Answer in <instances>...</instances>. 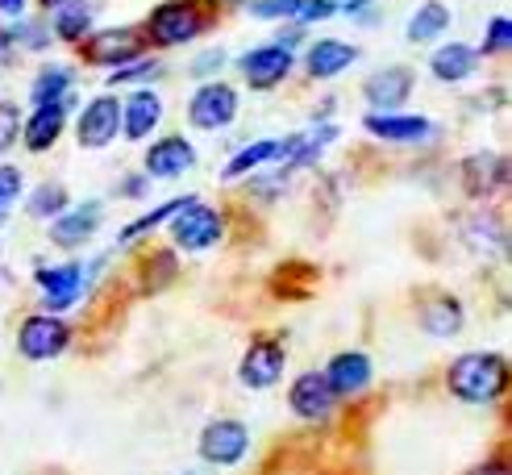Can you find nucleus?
<instances>
[{
	"label": "nucleus",
	"instance_id": "nucleus-26",
	"mask_svg": "<svg viewBox=\"0 0 512 475\" xmlns=\"http://www.w3.org/2000/svg\"><path fill=\"white\" fill-rule=\"evenodd\" d=\"M88 30H92V9L84 0H75L63 13H55V34L63 42H80V38H88Z\"/></svg>",
	"mask_w": 512,
	"mask_h": 475
},
{
	"label": "nucleus",
	"instance_id": "nucleus-18",
	"mask_svg": "<svg viewBox=\"0 0 512 475\" xmlns=\"http://www.w3.org/2000/svg\"><path fill=\"white\" fill-rule=\"evenodd\" d=\"M159 117H163V100L155 96V92H134L130 100L121 105V125H125V138H146L150 130L159 125Z\"/></svg>",
	"mask_w": 512,
	"mask_h": 475
},
{
	"label": "nucleus",
	"instance_id": "nucleus-2",
	"mask_svg": "<svg viewBox=\"0 0 512 475\" xmlns=\"http://www.w3.org/2000/svg\"><path fill=\"white\" fill-rule=\"evenodd\" d=\"M221 213L209 209V205H200V200H184L175 213H171V238L175 246H184V250H209L217 238H221Z\"/></svg>",
	"mask_w": 512,
	"mask_h": 475
},
{
	"label": "nucleus",
	"instance_id": "nucleus-7",
	"mask_svg": "<svg viewBox=\"0 0 512 475\" xmlns=\"http://www.w3.org/2000/svg\"><path fill=\"white\" fill-rule=\"evenodd\" d=\"M121 130V105L113 96H96L88 100V109L80 113V125H75V138H80L84 150H105Z\"/></svg>",
	"mask_w": 512,
	"mask_h": 475
},
{
	"label": "nucleus",
	"instance_id": "nucleus-40",
	"mask_svg": "<svg viewBox=\"0 0 512 475\" xmlns=\"http://www.w3.org/2000/svg\"><path fill=\"white\" fill-rule=\"evenodd\" d=\"M471 475H508V467H504V463H483V467H475Z\"/></svg>",
	"mask_w": 512,
	"mask_h": 475
},
{
	"label": "nucleus",
	"instance_id": "nucleus-5",
	"mask_svg": "<svg viewBox=\"0 0 512 475\" xmlns=\"http://www.w3.org/2000/svg\"><path fill=\"white\" fill-rule=\"evenodd\" d=\"M246 446H250V434L242 421H209L200 434V459L213 467H234L242 463Z\"/></svg>",
	"mask_w": 512,
	"mask_h": 475
},
{
	"label": "nucleus",
	"instance_id": "nucleus-28",
	"mask_svg": "<svg viewBox=\"0 0 512 475\" xmlns=\"http://www.w3.org/2000/svg\"><path fill=\"white\" fill-rule=\"evenodd\" d=\"M59 213H67V192H63L59 184H42V188L30 196V217L55 221Z\"/></svg>",
	"mask_w": 512,
	"mask_h": 475
},
{
	"label": "nucleus",
	"instance_id": "nucleus-32",
	"mask_svg": "<svg viewBox=\"0 0 512 475\" xmlns=\"http://www.w3.org/2000/svg\"><path fill=\"white\" fill-rule=\"evenodd\" d=\"M17 134H21V113H17V105H9V100H0V155L17 142Z\"/></svg>",
	"mask_w": 512,
	"mask_h": 475
},
{
	"label": "nucleus",
	"instance_id": "nucleus-13",
	"mask_svg": "<svg viewBox=\"0 0 512 475\" xmlns=\"http://www.w3.org/2000/svg\"><path fill=\"white\" fill-rule=\"evenodd\" d=\"M84 55L88 63H100V67H125L142 55V42L134 30H105L84 46Z\"/></svg>",
	"mask_w": 512,
	"mask_h": 475
},
{
	"label": "nucleus",
	"instance_id": "nucleus-34",
	"mask_svg": "<svg viewBox=\"0 0 512 475\" xmlns=\"http://www.w3.org/2000/svg\"><path fill=\"white\" fill-rule=\"evenodd\" d=\"M21 196V171L17 167H0V209L13 205Z\"/></svg>",
	"mask_w": 512,
	"mask_h": 475
},
{
	"label": "nucleus",
	"instance_id": "nucleus-1",
	"mask_svg": "<svg viewBox=\"0 0 512 475\" xmlns=\"http://www.w3.org/2000/svg\"><path fill=\"white\" fill-rule=\"evenodd\" d=\"M504 380H508L504 359L483 355V350L454 359V367H450V392L458 400H467V405H488V400H496L504 392Z\"/></svg>",
	"mask_w": 512,
	"mask_h": 475
},
{
	"label": "nucleus",
	"instance_id": "nucleus-42",
	"mask_svg": "<svg viewBox=\"0 0 512 475\" xmlns=\"http://www.w3.org/2000/svg\"><path fill=\"white\" fill-rule=\"evenodd\" d=\"M42 5H46V9H55V5H63V0H42Z\"/></svg>",
	"mask_w": 512,
	"mask_h": 475
},
{
	"label": "nucleus",
	"instance_id": "nucleus-10",
	"mask_svg": "<svg viewBox=\"0 0 512 475\" xmlns=\"http://www.w3.org/2000/svg\"><path fill=\"white\" fill-rule=\"evenodd\" d=\"M408 92H413V71H408V67L375 71L371 80H367V88H363L367 105H371L375 113H396L404 100H408Z\"/></svg>",
	"mask_w": 512,
	"mask_h": 475
},
{
	"label": "nucleus",
	"instance_id": "nucleus-16",
	"mask_svg": "<svg viewBox=\"0 0 512 475\" xmlns=\"http://www.w3.org/2000/svg\"><path fill=\"white\" fill-rule=\"evenodd\" d=\"M192 163H196V150L184 138H163L146 150V175H155V180H175Z\"/></svg>",
	"mask_w": 512,
	"mask_h": 475
},
{
	"label": "nucleus",
	"instance_id": "nucleus-31",
	"mask_svg": "<svg viewBox=\"0 0 512 475\" xmlns=\"http://www.w3.org/2000/svg\"><path fill=\"white\" fill-rule=\"evenodd\" d=\"M508 46H512V25H508V17L500 13V17L488 21V34H483V50H492V55H504Z\"/></svg>",
	"mask_w": 512,
	"mask_h": 475
},
{
	"label": "nucleus",
	"instance_id": "nucleus-19",
	"mask_svg": "<svg viewBox=\"0 0 512 475\" xmlns=\"http://www.w3.org/2000/svg\"><path fill=\"white\" fill-rule=\"evenodd\" d=\"M96 225H100V205L92 200V205H80V209H71V213H59L55 225H50V238H55L59 246H84V242L96 234Z\"/></svg>",
	"mask_w": 512,
	"mask_h": 475
},
{
	"label": "nucleus",
	"instance_id": "nucleus-12",
	"mask_svg": "<svg viewBox=\"0 0 512 475\" xmlns=\"http://www.w3.org/2000/svg\"><path fill=\"white\" fill-rule=\"evenodd\" d=\"M288 400H292L296 417H304V421H321V417H329V409H334V400H338V396L329 392V384H325V375H321V371H304V375H296V384H292Z\"/></svg>",
	"mask_w": 512,
	"mask_h": 475
},
{
	"label": "nucleus",
	"instance_id": "nucleus-43",
	"mask_svg": "<svg viewBox=\"0 0 512 475\" xmlns=\"http://www.w3.org/2000/svg\"><path fill=\"white\" fill-rule=\"evenodd\" d=\"M188 475H196V471H188Z\"/></svg>",
	"mask_w": 512,
	"mask_h": 475
},
{
	"label": "nucleus",
	"instance_id": "nucleus-39",
	"mask_svg": "<svg viewBox=\"0 0 512 475\" xmlns=\"http://www.w3.org/2000/svg\"><path fill=\"white\" fill-rule=\"evenodd\" d=\"M146 192V180L142 175H130V180H125V196H142Z\"/></svg>",
	"mask_w": 512,
	"mask_h": 475
},
{
	"label": "nucleus",
	"instance_id": "nucleus-29",
	"mask_svg": "<svg viewBox=\"0 0 512 475\" xmlns=\"http://www.w3.org/2000/svg\"><path fill=\"white\" fill-rule=\"evenodd\" d=\"M275 150H279V142H271V138L254 142V146H246L242 155L225 167V180H234V175H246V171H254V167H263L267 159H275Z\"/></svg>",
	"mask_w": 512,
	"mask_h": 475
},
{
	"label": "nucleus",
	"instance_id": "nucleus-3",
	"mask_svg": "<svg viewBox=\"0 0 512 475\" xmlns=\"http://www.w3.org/2000/svg\"><path fill=\"white\" fill-rule=\"evenodd\" d=\"M67 325L59 317H50V313H38L21 325V334H17V350L30 363H50L55 355H63L67 350Z\"/></svg>",
	"mask_w": 512,
	"mask_h": 475
},
{
	"label": "nucleus",
	"instance_id": "nucleus-24",
	"mask_svg": "<svg viewBox=\"0 0 512 475\" xmlns=\"http://www.w3.org/2000/svg\"><path fill=\"white\" fill-rule=\"evenodd\" d=\"M421 325L433 334V338H450L463 330V305L450 296H438V300H429V305L421 309Z\"/></svg>",
	"mask_w": 512,
	"mask_h": 475
},
{
	"label": "nucleus",
	"instance_id": "nucleus-20",
	"mask_svg": "<svg viewBox=\"0 0 512 475\" xmlns=\"http://www.w3.org/2000/svg\"><path fill=\"white\" fill-rule=\"evenodd\" d=\"M429 71H433V80H442V84L471 80V71H475V50H471L467 42L438 46V50H433V59H429Z\"/></svg>",
	"mask_w": 512,
	"mask_h": 475
},
{
	"label": "nucleus",
	"instance_id": "nucleus-6",
	"mask_svg": "<svg viewBox=\"0 0 512 475\" xmlns=\"http://www.w3.org/2000/svg\"><path fill=\"white\" fill-rule=\"evenodd\" d=\"M234 117H238V92L229 84L196 88L192 105H188V121L196 125V130H221V125H229Z\"/></svg>",
	"mask_w": 512,
	"mask_h": 475
},
{
	"label": "nucleus",
	"instance_id": "nucleus-30",
	"mask_svg": "<svg viewBox=\"0 0 512 475\" xmlns=\"http://www.w3.org/2000/svg\"><path fill=\"white\" fill-rule=\"evenodd\" d=\"M304 0H250V17H263V21H275V17H300Z\"/></svg>",
	"mask_w": 512,
	"mask_h": 475
},
{
	"label": "nucleus",
	"instance_id": "nucleus-14",
	"mask_svg": "<svg viewBox=\"0 0 512 475\" xmlns=\"http://www.w3.org/2000/svg\"><path fill=\"white\" fill-rule=\"evenodd\" d=\"M242 384L246 388H271L279 384V375H284V350L275 342H254L242 359Z\"/></svg>",
	"mask_w": 512,
	"mask_h": 475
},
{
	"label": "nucleus",
	"instance_id": "nucleus-35",
	"mask_svg": "<svg viewBox=\"0 0 512 475\" xmlns=\"http://www.w3.org/2000/svg\"><path fill=\"white\" fill-rule=\"evenodd\" d=\"M17 42H25V46H30V50H42L50 38H46V30H42V25H21V30L13 34Z\"/></svg>",
	"mask_w": 512,
	"mask_h": 475
},
{
	"label": "nucleus",
	"instance_id": "nucleus-4",
	"mask_svg": "<svg viewBox=\"0 0 512 475\" xmlns=\"http://www.w3.org/2000/svg\"><path fill=\"white\" fill-rule=\"evenodd\" d=\"M200 30H204V17L196 5H188V0H171V5L150 13V38L159 46H184Z\"/></svg>",
	"mask_w": 512,
	"mask_h": 475
},
{
	"label": "nucleus",
	"instance_id": "nucleus-37",
	"mask_svg": "<svg viewBox=\"0 0 512 475\" xmlns=\"http://www.w3.org/2000/svg\"><path fill=\"white\" fill-rule=\"evenodd\" d=\"M217 67H225V50H209V55H200V59L192 63L196 75H209V71H217Z\"/></svg>",
	"mask_w": 512,
	"mask_h": 475
},
{
	"label": "nucleus",
	"instance_id": "nucleus-23",
	"mask_svg": "<svg viewBox=\"0 0 512 475\" xmlns=\"http://www.w3.org/2000/svg\"><path fill=\"white\" fill-rule=\"evenodd\" d=\"M334 138H338L334 125H325V130L317 125V130H304V134H292L288 142H279L275 155H284L288 163H313L325 150V142H334Z\"/></svg>",
	"mask_w": 512,
	"mask_h": 475
},
{
	"label": "nucleus",
	"instance_id": "nucleus-41",
	"mask_svg": "<svg viewBox=\"0 0 512 475\" xmlns=\"http://www.w3.org/2000/svg\"><path fill=\"white\" fill-rule=\"evenodd\" d=\"M5 59H9V38L0 34V67H5Z\"/></svg>",
	"mask_w": 512,
	"mask_h": 475
},
{
	"label": "nucleus",
	"instance_id": "nucleus-27",
	"mask_svg": "<svg viewBox=\"0 0 512 475\" xmlns=\"http://www.w3.org/2000/svg\"><path fill=\"white\" fill-rule=\"evenodd\" d=\"M71 88V67H46L38 75V84H34V105H55V100H63Z\"/></svg>",
	"mask_w": 512,
	"mask_h": 475
},
{
	"label": "nucleus",
	"instance_id": "nucleus-11",
	"mask_svg": "<svg viewBox=\"0 0 512 475\" xmlns=\"http://www.w3.org/2000/svg\"><path fill=\"white\" fill-rule=\"evenodd\" d=\"M67 109H71V96L55 100V105H38L30 113V121L21 125V134H25V146L34 150V155H42V150H50L59 142L63 134V125H67Z\"/></svg>",
	"mask_w": 512,
	"mask_h": 475
},
{
	"label": "nucleus",
	"instance_id": "nucleus-38",
	"mask_svg": "<svg viewBox=\"0 0 512 475\" xmlns=\"http://www.w3.org/2000/svg\"><path fill=\"white\" fill-rule=\"evenodd\" d=\"M0 13H5V17H21L25 13V0H0Z\"/></svg>",
	"mask_w": 512,
	"mask_h": 475
},
{
	"label": "nucleus",
	"instance_id": "nucleus-17",
	"mask_svg": "<svg viewBox=\"0 0 512 475\" xmlns=\"http://www.w3.org/2000/svg\"><path fill=\"white\" fill-rule=\"evenodd\" d=\"M363 125H367V134H375L383 142H421L433 134L429 117H404V113H371Z\"/></svg>",
	"mask_w": 512,
	"mask_h": 475
},
{
	"label": "nucleus",
	"instance_id": "nucleus-25",
	"mask_svg": "<svg viewBox=\"0 0 512 475\" xmlns=\"http://www.w3.org/2000/svg\"><path fill=\"white\" fill-rule=\"evenodd\" d=\"M446 25H450V9L442 5V0H425V5L413 13V21H408V42H429V38H438Z\"/></svg>",
	"mask_w": 512,
	"mask_h": 475
},
{
	"label": "nucleus",
	"instance_id": "nucleus-9",
	"mask_svg": "<svg viewBox=\"0 0 512 475\" xmlns=\"http://www.w3.org/2000/svg\"><path fill=\"white\" fill-rule=\"evenodd\" d=\"M38 284H42V300L50 313H63L67 305H75L84 292V267L80 263H63V267H42L38 271Z\"/></svg>",
	"mask_w": 512,
	"mask_h": 475
},
{
	"label": "nucleus",
	"instance_id": "nucleus-33",
	"mask_svg": "<svg viewBox=\"0 0 512 475\" xmlns=\"http://www.w3.org/2000/svg\"><path fill=\"white\" fill-rule=\"evenodd\" d=\"M150 75H159V63L142 59V63H125V67H117L109 84H134V80H150Z\"/></svg>",
	"mask_w": 512,
	"mask_h": 475
},
{
	"label": "nucleus",
	"instance_id": "nucleus-8",
	"mask_svg": "<svg viewBox=\"0 0 512 475\" xmlns=\"http://www.w3.org/2000/svg\"><path fill=\"white\" fill-rule=\"evenodd\" d=\"M288 71H292V50L288 46H259V50H250V55H242V75H246V84L250 88H275L279 80H288Z\"/></svg>",
	"mask_w": 512,
	"mask_h": 475
},
{
	"label": "nucleus",
	"instance_id": "nucleus-36",
	"mask_svg": "<svg viewBox=\"0 0 512 475\" xmlns=\"http://www.w3.org/2000/svg\"><path fill=\"white\" fill-rule=\"evenodd\" d=\"M317 17H334V0H309L300 9V21H317Z\"/></svg>",
	"mask_w": 512,
	"mask_h": 475
},
{
	"label": "nucleus",
	"instance_id": "nucleus-22",
	"mask_svg": "<svg viewBox=\"0 0 512 475\" xmlns=\"http://www.w3.org/2000/svg\"><path fill=\"white\" fill-rule=\"evenodd\" d=\"M463 180H467V192L471 196H488L496 188H504L508 180V163L500 155H471L463 163Z\"/></svg>",
	"mask_w": 512,
	"mask_h": 475
},
{
	"label": "nucleus",
	"instance_id": "nucleus-15",
	"mask_svg": "<svg viewBox=\"0 0 512 475\" xmlns=\"http://www.w3.org/2000/svg\"><path fill=\"white\" fill-rule=\"evenodd\" d=\"M325 384L334 396H354L363 392L371 384V359L358 355V350H346V355H338L334 363L325 367Z\"/></svg>",
	"mask_w": 512,
	"mask_h": 475
},
{
	"label": "nucleus",
	"instance_id": "nucleus-21",
	"mask_svg": "<svg viewBox=\"0 0 512 475\" xmlns=\"http://www.w3.org/2000/svg\"><path fill=\"white\" fill-rule=\"evenodd\" d=\"M354 59H358V50L346 46V42H338V38L313 42L309 46V75H313V80H334V75L346 71Z\"/></svg>",
	"mask_w": 512,
	"mask_h": 475
}]
</instances>
